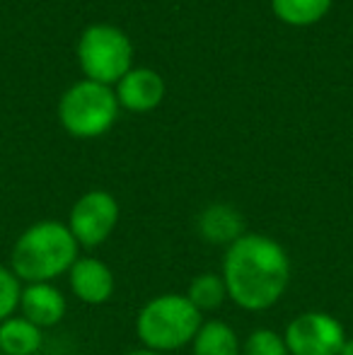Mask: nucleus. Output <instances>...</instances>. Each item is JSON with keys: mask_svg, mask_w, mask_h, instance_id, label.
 I'll use <instances>...</instances> for the list:
<instances>
[{"mask_svg": "<svg viewBox=\"0 0 353 355\" xmlns=\"http://www.w3.org/2000/svg\"><path fill=\"white\" fill-rule=\"evenodd\" d=\"M221 276L227 300L242 312H266L288 293L293 261L286 247L264 232H245L225 249Z\"/></svg>", "mask_w": 353, "mask_h": 355, "instance_id": "f257e3e1", "label": "nucleus"}, {"mask_svg": "<svg viewBox=\"0 0 353 355\" xmlns=\"http://www.w3.org/2000/svg\"><path fill=\"white\" fill-rule=\"evenodd\" d=\"M80 257L76 237L61 220H39L19 232L10 252V268L27 283H53L68 276L71 266Z\"/></svg>", "mask_w": 353, "mask_h": 355, "instance_id": "f03ea898", "label": "nucleus"}, {"mask_svg": "<svg viewBox=\"0 0 353 355\" xmlns=\"http://www.w3.org/2000/svg\"><path fill=\"white\" fill-rule=\"evenodd\" d=\"M201 324L203 314L189 302L187 295L162 293L138 309L136 336L148 351L172 355L191 346Z\"/></svg>", "mask_w": 353, "mask_h": 355, "instance_id": "7ed1b4c3", "label": "nucleus"}, {"mask_svg": "<svg viewBox=\"0 0 353 355\" xmlns=\"http://www.w3.org/2000/svg\"><path fill=\"white\" fill-rule=\"evenodd\" d=\"M119 99L114 87L94 80H78L58 102V121L68 136L78 141H92L112 131L119 119Z\"/></svg>", "mask_w": 353, "mask_h": 355, "instance_id": "20e7f679", "label": "nucleus"}, {"mask_svg": "<svg viewBox=\"0 0 353 355\" xmlns=\"http://www.w3.org/2000/svg\"><path fill=\"white\" fill-rule=\"evenodd\" d=\"M76 56L87 80L114 87L133 68V44L117 24L94 22L83 29Z\"/></svg>", "mask_w": 353, "mask_h": 355, "instance_id": "39448f33", "label": "nucleus"}, {"mask_svg": "<svg viewBox=\"0 0 353 355\" xmlns=\"http://www.w3.org/2000/svg\"><path fill=\"white\" fill-rule=\"evenodd\" d=\"M121 208L114 193L104 189L85 191L68 213V230L80 249H97L107 242L119 227Z\"/></svg>", "mask_w": 353, "mask_h": 355, "instance_id": "423d86ee", "label": "nucleus"}, {"mask_svg": "<svg viewBox=\"0 0 353 355\" xmlns=\"http://www.w3.org/2000/svg\"><path fill=\"white\" fill-rule=\"evenodd\" d=\"M283 338L291 355H339L349 334L334 314L307 309L286 324Z\"/></svg>", "mask_w": 353, "mask_h": 355, "instance_id": "0eeeda50", "label": "nucleus"}, {"mask_svg": "<svg viewBox=\"0 0 353 355\" xmlns=\"http://www.w3.org/2000/svg\"><path fill=\"white\" fill-rule=\"evenodd\" d=\"M68 288H71L73 297L89 307H99L107 304L114 297L117 290V276L97 257H78V261L68 271Z\"/></svg>", "mask_w": 353, "mask_h": 355, "instance_id": "6e6552de", "label": "nucleus"}, {"mask_svg": "<svg viewBox=\"0 0 353 355\" xmlns=\"http://www.w3.org/2000/svg\"><path fill=\"white\" fill-rule=\"evenodd\" d=\"M119 107L126 109L131 114H148L153 109H157L165 99L167 85L162 80V75L148 66H133L131 71L123 75L117 85Z\"/></svg>", "mask_w": 353, "mask_h": 355, "instance_id": "1a4fd4ad", "label": "nucleus"}, {"mask_svg": "<svg viewBox=\"0 0 353 355\" xmlns=\"http://www.w3.org/2000/svg\"><path fill=\"white\" fill-rule=\"evenodd\" d=\"M68 312V300L63 290L56 283H27L22 285V297H19V309L27 322L34 327L53 329L63 322Z\"/></svg>", "mask_w": 353, "mask_h": 355, "instance_id": "9d476101", "label": "nucleus"}, {"mask_svg": "<svg viewBox=\"0 0 353 355\" xmlns=\"http://www.w3.org/2000/svg\"><path fill=\"white\" fill-rule=\"evenodd\" d=\"M196 232L211 247H230L247 232L245 218L230 203H208L196 215Z\"/></svg>", "mask_w": 353, "mask_h": 355, "instance_id": "9b49d317", "label": "nucleus"}, {"mask_svg": "<svg viewBox=\"0 0 353 355\" xmlns=\"http://www.w3.org/2000/svg\"><path fill=\"white\" fill-rule=\"evenodd\" d=\"M191 355H242V341L227 322L203 319L191 341Z\"/></svg>", "mask_w": 353, "mask_h": 355, "instance_id": "f8f14e48", "label": "nucleus"}, {"mask_svg": "<svg viewBox=\"0 0 353 355\" xmlns=\"http://www.w3.org/2000/svg\"><path fill=\"white\" fill-rule=\"evenodd\" d=\"M44 346V331L22 314H12L0 322V353L3 355H37Z\"/></svg>", "mask_w": 353, "mask_h": 355, "instance_id": "ddd939ff", "label": "nucleus"}, {"mask_svg": "<svg viewBox=\"0 0 353 355\" xmlns=\"http://www.w3.org/2000/svg\"><path fill=\"white\" fill-rule=\"evenodd\" d=\"M334 0H271L276 19L288 27H312L329 15Z\"/></svg>", "mask_w": 353, "mask_h": 355, "instance_id": "4468645a", "label": "nucleus"}, {"mask_svg": "<svg viewBox=\"0 0 353 355\" xmlns=\"http://www.w3.org/2000/svg\"><path fill=\"white\" fill-rule=\"evenodd\" d=\"M184 295H187L189 302H191L198 312L208 314V312H216V309H221L223 304H225L227 288H225V281H223L221 273L203 271L189 281L187 293Z\"/></svg>", "mask_w": 353, "mask_h": 355, "instance_id": "2eb2a0df", "label": "nucleus"}, {"mask_svg": "<svg viewBox=\"0 0 353 355\" xmlns=\"http://www.w3.org/2000/svg\"><path fill=\"white\" fill-rule=\"evenodd\" d=\"M242 355H291L283 331L271 327H257L242 341Z\"/></svg>", "mask_w": 353, "mask_h": 355, "instance_id": "dca6fc26", "label": "nucleus"}, {"mask_svg": "<svg viewBox=\"0 0 353 355\" xmlns=\"http://www.w3.org/2000/svg\"><path fill=\"white\" fill-rule=\"evenodd\" d=\"M22 297V281L12 273V268L0 263V322L17 314Z\"/></svg>", "mask_w": 353, "mask_h": 355, "instance_id": "f3484780", "label": "nucleus"}, {"mask_svg": "<svg viewBox=\"0 0 353 355\" xmlns=\"http://www.w3.org/2000/svg\"><path fill=\"white\" fill-rule=\"evenodd\" d=\"M339 355H353V336L346 338V343H344V348H341Z\"/></svg>", "mask_w": 353, "mask_h": 355, "instance_id": "a211bd4d", "label": "nucleus"}, {"mask_svg": "<svg viewBox=\"0 0 353 355\" xmlns=\"http://www.w3.org/2000/svg\"><path fill=\"white\" fill-rule=\"evenodd\" d=\"M126 355H167V353H155V351H148V348H138V351H131Z\"/></svg>", "mask_w": 353, "mask_h": 355, "instance_id": "6ab92c4d", "label": "nucleus"}]
</instances>
